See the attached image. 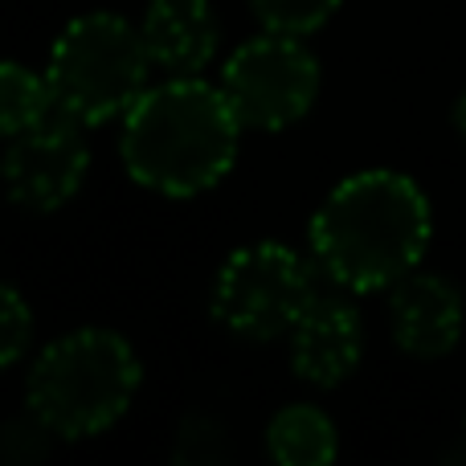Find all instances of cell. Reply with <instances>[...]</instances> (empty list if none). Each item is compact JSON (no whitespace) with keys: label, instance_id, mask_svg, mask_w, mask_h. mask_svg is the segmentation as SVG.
Listing matches in <instances>:
<instances>
[{"label":"cell","instance_id":"obj_11","mask_svg":"<svg viewBox=\"0 0 466 466\" xmlns=\"http://www.w3.org/2000/svg\"><path fill=\"white\" fill-rule=\"evenodd\" d=\"M266 451L279 466H328L339 454V434L319 405H287L270 418Z\"/></svg>","mask_w":466,"mask_h":466},{"label":"cell","instance_id":"obj_15","mask_svg":"<svg viewBox=\"0 0 466 466\" xmlns=\"http://www.w3.org/2000/svg\"><path fill=\"white\" fill-rule=\"evenodd\" d=\"M454 127H459V136L466 139V90H462L459 103H454Z\"/></svg>","mask_w":466,"mask_h":466},{"label":"cell","instance_id":"obj_3","mask_svg":"<svg viewBox=\"0 0 466 466\" xmlns=\"http://www.w3.org/2000/svg\"><path fill=\"white\" fill-rule=\"evenodd\" d=\"M144 380L139 356L119 331L78 328L33 360L25 401L54 438L82 442L127 413Z\"/></svg>","mask_w":466,"mask_h":466},{"label":"cell","instance_id":"obj_12","mask_svg":"<svg viewBox=\"0 0 466 466\" xmlns=\"http://www.w3.org/2000/svg\"><path fill=\"white\" fill-rule=\"evenodd\" d=\"M54 111L46 74H33L21 62H0V139L29 131Z\"/></svg>","mask_w":466,"mask_h":466},{"label":"cell","instance_id":"obj_1","mask_svg":"<svg viewBox=\"0 0 466 466\" xmlns=\"http://www.w3.org/2000/svg\"><path fill=\"white\" fill-rule=\"evenodd\" d=\"M434 218L405 172L369 168L339 180L311 218V258L352 295L389 290L426 258Z\"/></svg>","mask_w":466,"mask_h":466},{"label":"cell","instance_id":"obj_2","mask_svg":"<svg viewBox=\"0 0 466 466\" xmlns=\"http://www.w3.org/2000/svg\"><path fill=\"white\" fill-rule=\"evenodd\" d=\"M241 123L221 86L168 78L147 86L123 115L119 156L131 180L164 197H197L213 188L238 160Z\"/></svg>","mask_w":466,"mask_h":466},{"label":"cell","instance_id":"obj_10","mask_svg":"<svg viewBox=\"0 0 466 466\" xmlns=\"http://www.w3.org/2000/svg\"><path fill=\"white\" fill-rule=\"evenodd\" d=\"M139 33L152 66L168 78H197L221 46V25L209 0H152Z\"/></svg>","mask_w":466,"mask_h":466},{"label":"cell","instance_id":"obj_14","mask_svg":"<svg viewBox=\"0 0 466 466\" xmlns=\"http://www.w3.org/2000/svg\"><path fill=\"white\" fill-rule=\"evenodd\" d=\"M33 339V311L8 282H0V369L16 364Z\"/></svg>","mask_w":466,"mask_h":466},{"label":"cell","instance_id":"obj_8","mask_svg":"<svg viewBox=\"0 0 466 466\" xmlns=\"http://www.w3.org/2000/svg\"><path fill=\"white\" fill-rule=\"evenodd\" d=\"M393 339L413 360H442L462 339V295L451 279L430 270H410L389 287Z\"/></svg>","mask_w":466,"mask_h":466},{"label":"cell","instance_id":"obj_9","mask_svg":"<svg viewBox=\"0 0 466 466\" xmlns=\"http://www.w3.org/2000/svg\"><path fill=\"white\" fill-rule=\"evenodd\" d=\"M364 319L348 299L315 295L290 328V369L315 389H336L360 369Z\"/></svg>","mask_w":466,"mask_h":466},{"label":"cell","instance_id":"obj_6","mask_svg":"<svg viewBox=\"0 0 466 466\" xmlns=\"http://www.w3.org/2000/svg\"><path fill=\"white\" fill-rule=\"evenodd\" d=\"M221 90L246 131H282L311 111L319 95V57L303 37L266 29L229 54Z\"/></svg>","mask_w":466,"mask_h":466},{"label":"cell","instance_id":"obj_5","mask_svg":"<svg viewBox=\"0 0 466 466\" xmlns=\"http://www.w3.org/2000/svg\"><path fill=\"white\" fill-rule=\"evenodd\" d=\"M315 258L307 262L299 249L282 241L241 246L226 258L213 287V315L246 339L290 336L299 315L307 311L315 290Z\"/></svg>","mask_w":466,"mask_h":466},{"label":"cell","instance_id":"obj_4","mask_svg":"<svg viewBox=\"0 0 466 466\" xmlns=\"http://www.w3.org/2000/svg\"><path fill=\"white\" fill-rule=\"evenodd\" d=\"M152 54L144 33L115 13L74 16L49 49L46 82L54 106L86 127L127 115L147 90Z\"/></svg>","mask_w":466,"mask_h":466},{"label":"cell","instance_id":"obj_13","mask_svg":"<svg viewBox=\"0 0 466 466\" xmlns=\"http://www.w3.org/2000/svg\"><path fill=\"white\" fill-rule=\"evenodd\" d=\"M249 8L262 21V29L307 37V33L323 29L336 16L339 0H249Z\"/></svg>","mask_w":466,"mask_h":466},{"label":"cell","instance_id":"obj_7","mask_svg":"<svg viewBox=\"0 0 466 466\" xmlns=\"http://www.w3.org/2000/svg\"><path fill=\"white\" fill-rule=\"evenodd\" d=\"M86 123L70 119L66 111H49L29 131L8 139L0 177L13 197V205L33 213H54L82 188L90 172V147H86Z\"/></svg>","mask_w":466,"mask_h":466}]
</instances>
